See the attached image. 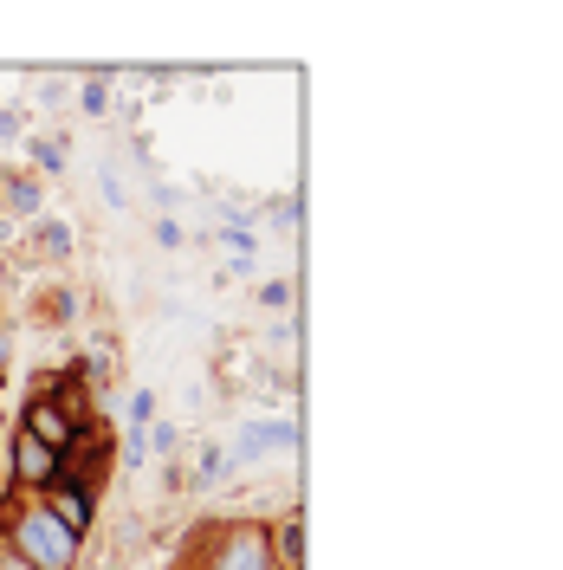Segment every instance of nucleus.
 I'll return each mask as SVG.
<instances>
[{
    "label": "nucleus",
    "mask_w": 563,
    "mask_h": 570,
    "mask_svg": "<svg viewBox=\"0 0 563 570\" xmlns=\"http://www.w3.org/2000/svg\"><path fill=\"white\" fill-rule=\"evenodd\" d=\"M221 570H266V545H259V538H253V532H246V538H240V545H233V558H227Z\"/></svg>",
    "instance_id": "obj_3"
},
{
    "label": "nucleus",
    "mask_w": 563,
    "mask_h": 570,
    "mask_svg": "<svg viewBox=\"0 0 563 570\" xmlns=\"http://www.w3.org/2000/svg\"><path fill=\"white\" fill-rule=\"evenodd\" d=\"M266 447H292V422H253V428L240 434V447H233V454L253 460V454H266Z\"/></svg>",
    "instance_id": "obj_2"
},
{
    "label": "nucleus",
    "mask_w": 563,
    "mask_h": 570,
    "mask_svg": "<svg viewBox=\"0 0 563 570\" xmlns=\"http://www.w3.org/2000/svg\"><path fill=\"white\" fill-rule=\"evenodd\" d=\"M39 434H46V441H65V422H59V415H46V409H39V415H33V441H39Z\"/></svg>",
    "instance_id": "obj_6"
},
{
    "label": "nucleus",
    "mask_w": 563,
    "mask_h": 570,
    "mask_svg": "<svg viewBox=\"0 0 563 570\" xmlns=\"http://www.w3.org/2000/svg\"><path fill=\"white\" fill-rule=\"evenodd\" d=\"M20 545L39 558V570H65V564H72V532H59L52 519H26L20 525Z\"/></svg>",
    "instance_id": "obj_1"
},
{
    "label": "nucleus",
    "mask_w": 563,
    "mask_h": 570,
    "mask_svg": "<svg viewBox=\"0 0 563 570\" xmlns=\"http://www.w3.org/2000/svg\"><path fill=\"white\" fill-rule=\"evenodd\" d=\"M20 467L33 473V480H46V473H52V454H46V441H33V434H26V441H20Z\"/></svg>",
    "instance_id": "obj_5"
},
{
    "label": "nucleus",
    "mask_w": 563,
    "mask_h": 570,
    "mask_svg": "<svg viewBox=\"0 0 563 570\" xmlns=\"http://www.w3.org/2000/svg\"><path fill=\"white\" fill-rule=\"evenodd\" d=\"M52 519H59L65 532H85V519H91V512H85V499H78V493H59V506H52Z\"/></svg>",
    "instance_id": "obj_4"
},
{
    "label": "nucleus",
    "mask_w": 563,
    "mask_h": 570,
    "mask_svg": "<svg viewBox=\"0 0 563 570\" xmlns=\"http://www.w3.org/2000/svg\"><path fill=\"white\" fill-rule=\"evenodd\" d=\"M149 415H156V396H149V389H136V396H130V422H136V428H143V422H149Z\"/></svg>",
    "instance_id": "obj_7"
}]
</instances>
